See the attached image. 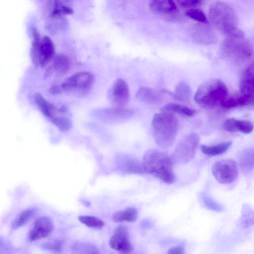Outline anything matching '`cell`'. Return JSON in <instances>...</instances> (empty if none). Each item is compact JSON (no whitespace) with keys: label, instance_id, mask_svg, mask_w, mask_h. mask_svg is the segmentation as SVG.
Returning a JSON list of instances; mask_svg holds the SVG:
<instances>
[{"label":"cell","instance_id":"obj_1","mask_svg":"<svg viewBox=\"0 0 254 254\" xmlns=\"http://www.w3.org/2000/svg\"><path fill=\"white\" fill-rule=\"evenodd\" d=\"M209 17L213 25L227 37H244L238 27V19L234 9L227 3L215 1L209 8Z\"/></svg>","mask_w":254,"mask_h":254},{"label":"cell","instance_id":"obj_2","mask_svg":"<svg viewBox=\"0 0 254 254\" xmlns=\"http://www.w3.org/2000/svg\"><path fill=\"white\" fill-rule=\"evenodd\" d=\"M173 157L156 149L148 150L144 154L142 164L144 172L159 178L167 184L175 179Z\"/></svg>","mask_w":254,"mask_h":254},{"label":"cell","instance_id":"obj_3","mask_svg":"<svg viewBox=\"0 0 254 254\" xmlns=\"http://www.w3.org/2000/svg\"><path fill=\"white\" fill-rule=\"evenodd\" d=\"M151 127L156 143L160 147L167 148L174 143L178 131V122L172 113L162 111L155 114Z\"/></svg>","mask_w":254,"mask_h":254},{"label":"cell","instance_id":"obj_4","mask_svg":"<svg viewBox=\"0 0 254 254\" xmlns=\"http://www.w3.org/2000/svg\"><path fill=\"white\" fill-rule=\"evenodd\" d=\"M228 97L225 84L219 79H211L202 83L196 90L194 100L201 107L213 108L221 105Z\"/></svg>","mask_w":254,"mask_h":254},{"label":"cell","instance_id":"obj_5","mask_svg":"<svg viewBox=\"0 0 254 254\" xmlns=\"http://www.w3.org/2000/svg\"><path fill=\"white\" fill-rule=\"evenodd\" d=\"M94 80V77L91 73L78 72L65 79L61 84L52 86L49 91L53 94L64 91H85L92 86Z\"/></svg>","mask_w":254,"mask_h":254},{"label":"cell","instance_id":"obj_6","mask_svg":"<svg viewBox=\"0 0 254 254\" xmlns=\"http://www.w3.org/2000/svg\"><path fill=\"white\" fill-rule=\"evenodd\" d=\"M199 142V136L195 133L186 135L176 146L173 158L175 162L186 163L194 157Z\"/></svg>","mask_w":254,"mask_h":254},{"label":"cell","instance_id":"obj_7","mask_svg":"<svg viewBox=\"0 0 254 254\" xmlns=\"http://www.w3.org/2000/svg\"><path fill=\"white\" fill-rule=\"evenodd\" d=\"M215 179L220 184H229L237 178L239 170L236 162L232 159H223L215 162L211 169Z\"/></svg>","mask_w":254,"mask_h":254},{"label":"cell","instance_id":"obj_8","mask_svg":"<svg viewBox=\"0 0 254 254\" xmlns=\"http://www.w3.org/2000/svg\"><path fill=\"white\" fill-rule=\"evenodd\" d=\"M223 51L237 59H245L251 57L252 49L244 37H227L222 45Z\"/></svg>","mask_w":254,"mask_h":254},{"label":"cell","instance_id":"obj_9","mask_svg":"<svg viewBox=\"0 0 254 254\" xmlns=\"http://www.w3.org/2000/svg\"><path fill=\"white\" fill-rule=\"evenodd\" d=\"M109 99L114 107L124 108L129 97L128 86L123 79H117L108 92Z\"/></svg>","mask_w":254,"mask_h":254},{"label":"cell","instance_id":"obj_10","mask_svg":"<svg viewBox=\"0 0 254 254\" xmlns=\"http://www.w3.org/2000/svg\"><path fill=\"white\" fill-rule=\"evenodd\" d=\"M109 243L111 248L124 254H129L133 250L128 239V229L125 226L120 225L116 228Z\"/></svg>","mask_w":254,"mask_h":254},{"label":"cell","instance_id":"obj_11","mask_svg":"<svg viewBox=\"0 0 254 254\" xmlns=\"http://www.w3.org/2000/svg\"><path fill=\"white\" fill-rule=\"evenodd\" d=\"M54 228L52 220L48 217L43 216L35 222L33 228L29 233V239L32 241L46 237L50 235Z\"/></svg>","mask_w":254,"mask_h":254},{"label":"cell","instance_id":"obj_12","mask_svg":"<svg viewBox=\"0 0 254 254\" xmlns=\"http://www.w3.org/2000/svg\"><path fill=\"white\" fill-rule=\"evenodd\" d=\"M206 23L197 24L191 28L192 38L202 44H211L215 42L216 37L213 30Z\"/></svg>","mask_w":254,"mask_h":254},{"label":"cell","instance_id":"obj_13","mask_svg":"<svg viewBox=\"0 0 254 254\" xmlns=\"http://www.w3.org/2000/svg\"><path fill=\"white\" fill-rule=\"evenodd\" d=\"M240 93L250 96L254 92V62L244 71L240 80Z\"/></svg>","mask_w":254,"mask_h":254},{"label":"cell","instance_id":"obj_14","mask_svg":"<svg viewBox=\"0 0 254 254\" xmlns=\"http://www.w3.org/2000/svg\"><path fill=\"white\" fill-rule=\"evenodd\" d=\"M223 127L225 130L229 132L240 131L245 134L250 133L254 129V125L251 121L234 118L226 120L223 123Z\"/></svg>","mask_w":254,"mask_h":254},{"label":"cell","instance_id":"obj_15","mask_svg":"<svg viewBox=\"0 0 254 254\" xmlns=\"http://www.w3.org/2000/svg\"><path fill=\"white\" fill-rule=\"evenodd\" d=\"M55 53V47L51 38L44 36L41 40L39 51V65L44 66L53 58Z\"/></svg>","mask_w":254,"mask_h":254},{"label":"cell","instance_id":"obj_16","mask_svg":"<svg viewBox=\"0 0 254 254\" xmlns=\"http://www.w3.org/2000/svg\"><path fill=\"white\" fill-rule=\"evenodd\" d=\"M70 66L69 59L63 54L56 55L53 59L52 64L46 71L47 75L55 73L57 75L65 73Z\"/></svg>","mask_w":254,"mask_h":254},{"label":"cell","instance_id":"obj_17","mask_svg":"<svg viewBox=\"0 0 254 254\" xmlns=\"http://www.w3.org/2000/svg\"><path fill=\"white\" fill-rule=\"evenodd\" d=\"M150 9L160 14H169L177 10L176 3L171 0H152L149 1Z\"/></svg>","mask_w":254,"mask_h":254},{"label":"cell","instance_id":"obj_18","mask_svg":"<svg viewBox=\"0 0 254 254\" xmlns=\"http://www.w3.org/2000/svg\"><path fill=\"white\" fill-rule=\"evenodd\" d=\"M135 97L138 101L149 104L157 103L161 99L160 94L157 91L146 87H140L137 91Z\"/></svg>","mask_w":254,"mask_h":254},{"label":"cell","instance_id":"obj_19","mask_svg":"<svg viewBox=\"0 0 254 254\" xmlns=\"http://www.w3.org/2000/svg\"><path fill=\"white\" fill-rule=\"evenodd\" d=\"M121 168L128 173H142L144 172L142 162L128 156H123L120 159Z\"/></svg>","mask_w":254,"mask_h":254},{"label":"cell","instance_id":"obj_20","mask_svg":"<svg viewBox=\"0 0 254 254\" xmlns=\"http://www.w3.org/2000/svg\"><path fill=\"white\" fill-rule=\"evenodd\" d=\"M34 100L42 113L50 120L57 117L55 115L57 109L52 104L47 101L41 94H36Z\"/></svg>","mask_w":254,"mask_h":254},{"label":"cell","instance_id":"obj_21","mask_svg":"<svg viewBox=\"0 0 254 254\" xmlns=\"http://www.w3.org/2000/svg\"><path fill=\"white\" fill-rule=\"evenodd\" d=\"M250 96L239 93L228 97L221 104L226 109L247 107Z\"/></svg>","mask_w":254,"mask_h":254},{"label":"cell","instance_id":"obj_22","mask_svg":"<svg viewBox=\"0 0 254 254\" xmlns=\"http://www.w3.org/2000/svg\"><path fill=\"white\" fill-rule=\"evenodd\" d=\"M73 12L72 8L66 2L62 0H54L50 4L49 16H63L71 14Z\"/></svg>","mask_w":254,"mask_h":254},{"label":"cell","instance_id":"obj_23","mask_svg":"<svg viewBox=\"0 0 254 254\" xmlns=\"http://www.w3.org/2000/svg\"><path fill=\"white\" fill-rule=\"evenodd\" d=\"M31 33L33 40L30 51L31 58L33 64L36 66H39V51L42 39L35 26L31 27Z\"/></svg>","mask_w":254,"mask_h":254},{"label":"cell","instance_id":"obj_24","mask_svg":"<svg viewBox=\"0 0 254 254\" xmlns=\"http://www.w3.org/2000/svg\"><path fill=\"white\" fill-rule=\"evenodd\" d=\"M137 211L135 208L128 207L123 210H120L114 213L112 216L115 222L123 221L134 222L137 218Z\"/></svg>","mask_w":254,"mask_h":254},{"label":"cell","instance_id":"obj_25","mask_svg":"<svg viewBox=\"0 0 254 254\" xmlns=\"http://www.w3.org/2000/svg\"><path fill=\"white\" fill-rule=\"evenodd\" d=\"M232 144V141H227L219 143L216 145L208 146L202 145L201 146L202 152L207 155L215 156L223 154L227 151Z\"/></svg>","mask_w":254,"mask_h":254},{"label":"cell","instance_id":"obj_26","mask_svg":"<svg viewBox=\"0 0 254 254\" xmlns=\"http://www.w3.org/2000/svg\"><path fill=\"white\" fill-rule=\"evenodd\" d=\"M162 111L172 114L177 113L188 117L193 116L196 112L195 110L187 106L172 103H168L164 106L162 109Z\"/></svg>","mask_w":254,"mask_h":254},{"label":"cell","instance_id":"obj_27","mask_svg":"<svg viewBox=\"0 0 254 254\" xmlns=\"http://www.w3.org/2000/svg\"><path fill=\"white\" fill-rule=\"evenodd\" d=\"M190 88L185 82L179 83L175 88L174 98L175 100L181 102H188L190 97Z\"/></svg>","mask_w":254,"mask_h":254},{"label":"cell","instance_id":"obj_28","mask_svg":"<svg viewBox=\"0 0 254 254\" xmlns=\"http://www.w3.org/2000/svg\"><path fill=\"white\" fill-rule=\"evenodd\" d=\"M240 162L242 168L246 171L254 169V149L243 152L240 156Z\"/></svg>","mask_w":254,"mask_h":254},{"label":"cell","instance_id":"obj_29","mask_svg":"<svg viewBox=\"0 0 254 254\" xmlns=\"http://www.w3.org/2000/svg\"><path fill=\"white\" fill-rule=\"evenodd\" d=\"M239 223L243 228H248L254 225V211L249 206L243 207Z\"/></svg>","mask_w":254,"mask_h":254},{"label":"cell","instance_id":"obj_30","mask_svg":"<svg viewBox=\"0 0 254 254\" xmlns=\"http://www.w3.org/2000/svg\"><path fill=\"white\" fill-rule=\"evenodd\" d=\"M66 21L63 16H49L47 29L52 32H58L64 28Z\"/></svg>","mask_w":254,"mask_h":254},{"label":"cell","instance_id":"obj_31","mask_svg":"<svg viewBox=\"0 0 254 254\" xmlns=\"http://www.w3.org/2000/svg\"><path fill=\"white\" fill-rule=\"evenodd\" d=\"M78 220L87 227L95 229H101L104 226V222L100 218L90 215H81Z\"/></svg>","mask_w":254,"mask_h":254},{"label":"cell","instance_id":"obj_32","mask_svg":"<svg viewBox=\"0 0 254 254\" xmlns=\"http://www.w3.org/2000/svg\"><path fill=\"white\" fill-rule=\"evenodd\" d=\"M33 213V210L32 209H27L22 211L15 218L12 227L16 228L25 224L29 220Z\"/></svg>","mask_w":254,"mask_h":254},{"label":"cell","instance_id":"obj_33","mask_svg":"<svg viewBox=\"0 0 254 254\" xmlns=\"http://www.w3.org/2000/svg\"><path fill=\"white\" fill-rule=\"evenodd\" d=\"M185 14L190 18L201 23H206L207 22V19L205 15L199 9H189L186 11Z\"/></svg>","mask_w":254,"mask_h":254},{"label":"cell","instance_id":"obj_34","mask_svg":"<svg viewBox=\"0 0 254 254\" xmlns=\"http://www.w3.org/2000/svg\"><path fill=\"white\" fill-rule=\"evenodd\" d=\"M74 247L79 254H100L97 248L90 244H77Z\"/></svg>","mask_w":254,"mask_h":254},{"label":"cell","instance_id":"obj_35","mask_svg":"<svg viewBox=\"0 0 254 254\" xmlns=\"http://www.w3.org/2000/svg\"><path fill=\"white\" fill-rule=\"evenodd\" d=\"M51 121L59 129L63 131L68 130L71 126L70 120L63 117H56L51 120Z\"/></svg>","mask_w":254,"mask_h":254},{"label":"cell","instance_id":"obj_36","mask_svg":"<svg viewBox=\"0 0 254 254\" xmlns=\"http://www.w3.org/2000/svg\"><path fill=\"white\" fill-rule=\"evenodd\" d=\"M204 202L205 205L210 209L216 211H221L223 210V206L209 197H205Z\"/></svg>","mask_w":254,"mask_h":254},{"label":"cell","instance_id":"obj_37","mask_svg":"<svg viewBox=\"0 0 254 254\" xmlns=\"http://www.w3.org/2000/svg\"><path fill=\"white\" fill-rule=\"evenodd\" d=\"M178 2L183 7L193 8L201 5L203 1L200 0H179Z\"/></svg>","mask_w":254,"mask_h":254},{"label":"cell","instance_id":"obj_38","mask_svg":"<svg viewBox=\"0 0 254 254\" xmlns=\"http://www.w3.org/2000/svg\"><path fill=\"white\" fill-rule=\"evenodd\" d=\"M46 249L55 253H59L63 249V243L60 241H55L46 246Z\"/></svg>","mask_w":254,"mask_h":254},{"label":"cell","instance_id":"obj_39","mask_svg":"<svg viewBox=\"0 0 254 254\" xmlns=\"http://www.w3.org/2000/svg\"><path fill=\"white\" fill-rule=\"evenodd\" d=\"M167 254H185V250L183 247H174L168 251Z\"/></svg>","mask_w":254,"mask_h":254},{"label":"cell","instance_id":"obj_40","mask_svg":"<svg viewBox=\"0 0 254 254\" xmlns=\"http://www.w3.org/2000/svg\"><path fill=\"white\" fill-rule=\"evenodd\" d=\"M247 107L249 109H254V92L249 98Z\"/></svg>","mask_w":254,"mask_h":254}]
</instances>
